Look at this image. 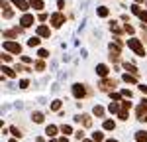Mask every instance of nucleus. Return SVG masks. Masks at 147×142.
Here are the masks:
<instances>
[{"label": "nucleus", "mask_w": 147, "mask_h": 142, "mask_svg": "<svg viewBox=\"0 0 147 142\" xmlns=\"http://www.w3.org/2000/svg\"><path fill=\"white\" fill-rule=\"evenodd\" d=\"M122 97H127V99H131V91H129V89H122Z\"/></svg>", "instance_id": "nucleus-45"}, {"label": "nucleus", "mask_w": 147, "mask_h": 142, "mask_svg": "<svg viewBox=\"0 0 147 142\" xmlns=\"http://www.w3.org/2000/svg\"><path fill=\"white\" fill-rule=\"evenodd\" d=\"M61 106H63V101H61V99H55V101H51V111H55V113H61Z\"/></svg>", "instance_id": "nucleus-22"}, {"label": "nucleus", "mask_w": 147, "mask_h": 142, "mask_svg": "<svg viewBox=\"0 0 147 142\" xmlns=\"http://www.w3.org/2000/svg\"><path fill=\"white\" fill-rule=\"evenodd\" d=\"M141 2H145V0H136V4H141Z\"/></svg>", "instance_id": "nucleus-50"}, {"label": "nucleus", "mask_w": 147, "mask_h": 142, "mask_svg": "<svg viewBox=\"0 0 147 142\" xmlns=\"http://www.w3.org/2000/svg\"><path fill=\"white\" fill-rule=\"evenodd\" d=\"M127 47H129L136 55H139V57H145V55H147L145 47H143V42L137 40V38H129V40H127Z\"/></svg>", "instance_id": "nucleus-1"}, {"label": "nucleus", "mask_w": 147, "mask_h": 142, "mask_svg": "<svg viewBox=\"0 0 147 142\" xmlns=\"http://www.w3.org/2000/svg\"><path fill=\"white\" fill-rule=\"evenodd\" d=\"M122 79H124L125 83H137V77H136V75H131V73H124Z\"/></svg>", "instance_id": "nucleus-25"}, {"label": "nucleus", "mask_w": 147, "mask_h": 142, "mask_svg": "<svg viewBox=\"0 0 147 142\" xmlns=\"http://www.w3.org/2000/svg\"><path fill=\"white\" fill-rule=\"evenodd\" d=\"M104 142H118L116 138H108V140H104Z\"/></svg>", "instance_id": "nucleus-48"}, {"label": "nucleus", "mask_w": 147, "mask_h": 142, "mask_svg": "<svg viewBox=\"0 0 147 142\" xmlns=\"http://www.w3.org/2000/svg\"><path fill=\"white\" fill-rule=\"evenodd\" d=\"M37 36H39V38H49V36H51V28L45 26V24H39V26H37Z\"/></svg>", "instance_id": "nucleus-14"}, {"label": "nucleus", "mask_w": 147, "mask_h": 142, "mask_svg": "<svg viewBox=\"0 0 147 142\" xmlns=\"http://www.w3.org/2000/svg\"><path fill=\"white\" fill-rule=\"evenodd\" d=\"M32 118H34V122H37V124H41V122H43V113L35 111L34 115H32Z\"/></svg>", "instance_id": "nucleus-26"}, {"label": "nucleus", "mask_w": 147, "mask_h": 142, "mask_svg": "<svg viewBox=\"0 0 147 142\" xmlns=\"http://www.w3.org/2000/svg\"><path fill=\"white\" fill-rule=\"evenodd\" d=\"M145 6H147V0H145Z\"/></svg>", "instance_id": "nucleus-54"}, {"label": "nucleus", "mask_w": 147, "mask_h": 142, "mask_svg": "<svg viewBox=\"0 0 147 142\" xmlns=\"http://www.w3.org/2000/svg\"><path fill=\"white\" fill-rule=\"evenodd\" d=\"M122 65H124V69H125V73H131V75H139V69H137L136 65H134V63H127V61H124V63H122Z\"/></svg>", "instance_id": "nucleus-16"}, {"label": "nucleus", "mask_w": 147, "mask_h": 142, "mask_svg": "<svg viewBox=\"0 0 147 142\" xmlns=\"http://www.w3.org/2000/svg\"><path fill=\"white\" fill-rule=\"evenodd\" d=\"M4 51H8V53H14V55H20L22 53V44L20 42H14V40H4Z\"/></svg>", "instance_id": "nucleus-3"}, {"label": "nucleus", "mask_w": 147, "mask_h": 142, "mask_svg": "<svg viewBox=\"0 0 147 142\" xmlns=\"http://www.w3.org/2000/svg\"><path fill=\"white\" fill-rule=\"evenodd\" d=\"M139 91H141V93L147 97V85H139Z\"/></svg>", "instance_id": "nucleus-46"}, {"label": "nucleus", "mask_w": 147, "mask_h": 142, "mask_svg": "<svg viewBox=\"0 0 147 142\" xmlns=\"http://www.w3.org/2000/svg\"><path fill=\"white\" fill-rule=\"evenodd\" d=\"M110 30H112L114 34H116V38H120V36L124 34V26H120V24L116 22V20H110Z\"/></svg>", "instance_id": "nucleus-13"}, {"label": "nucleus", "mask_w": 147, "mask_h": 142, "mask_svg": "<svg viewBox=\"0 0 147 142\" xmlns=\"http://www.w3.org/2000/svg\"><path fill=\"white\" fill-rule=\"evenodd\" d=\"M34 24H35V16H34V14H30V12H28V14H22V18H20V26H22L24 30L30 28V26H34Z\"/></svg>", "instance_id": "nucleus-7"}, {"label": "nucleus", "mask_w": 147, "mask_h": 142, "mask_svg": "<svg viewBox=\"0 0 147 142\" xmlns=\"http://www.w3.org/2000/svg\"><path fill=\"white\" fill-rule=\"evenodd\" d=\"M10 2H12V6H14V8H18V10L24 12V14H28V10L32 8L28 0H10Z\"/></svg>", "instance_id": "nucleus-8"}, {"label": "nucleus", "mask_w": 147, "mask_h": 142, "mask_svg": "<svg viewBox=\"0 0 147 142\" xmlns=\"http://www.w3.org/2000/svg\"><path fill=\"white\" fill-rule=\"evenodd\" d=\"M2 61H4V63H10V61H12V53L4 51V53H2Z\"/></svg>", "instance_id": "nucleus-37"}, {"label": "nucleus", "mask_w": 147, "mask_h": 142, "mask_svg": "<svg viewBox=\"0 0 147 142\" xmlns=\"http://www.w3.org/2000/svg\"><path fill=\"white\" fill-rule=\"evenodd\" d=\"M20 61H22V63H35L34 59H32V57H28V55H20Z\"/></svg>", "instance_id": "nucleus-39"}, {"label": "nucleus", "mask_w": 147, "mask_h": 142, "mask_svg": "<svg viewBox=\"0 0 147 142\" xmlns=\"http://www.w3.org/2000/svg\"><path fill=\"white\" fill-rule=\"evenodd\" d=\"M30 6H32L35 12H43V8H45V2H43V0H30Z\"/></svg>", "instance_id": "nucleus-17"}, {"label": "nucleus", "mask_w": 147, "mask_h": 142, "mask_svg": "<svg viewBox=\"0 0 147 142\" xmlns=\"http://www.w3.org/2000/svg\"><path fill=\"white\" fill-rule=\"evenodd\" d=\"M2 73H4V77H10V79H16L18 77V71L10 67V65H2Z\"/></svg>", "instance_id": "nucleus-15"}, {"label": "nucleus", "mask_w": 147, "mask_h": 142, "mask_svg": "<svg viewBox=\"0 0 147 142\" xmlns=\"http://www.w3.org/2000/svg\"><path fill=\"white\" fill-rule=\"evenodd\" d=\"M24 34V28L22 26H16V28H12V30H4L2 32V36L6 38V40H12V38H16V36Z\"/></svg>", "instance_id": "nucleus-9"}, {"label": "nucleus", "mask_w": 147, "mask_h": 142, "mask_svg": "<svg viewBox=\"0 0 147 142\" xmlns=\"http://www.w3.org/2000/svg\"><path fill=\"white\" fill-rule=\"evenodd\" d=\"M108 111H110L112 115H118V113H120V103H110V105H108Z\"/></svg>", "instance_id": "nucleus-27"}, {"label": "nucleus", "mask_w": 147, "mask_h": 142, "mask_svg": "<svg viewBox=\"0 0 147 142\" xmlns=\"http://www.w3.org/2000/svg\"><path fill=\"white\" fill-rule=\"evenodd\" d=\"M92 140H94V142H104V140H106V138H104V132H102V130L92 132Z\"/></svg>", "instance_id": "nucleus-23"}, {"label": "nucleus", "mask_w": 147, "mask_h": 142, "mask_svg": "<svg viewBox=\"0 0 147 142\" xmlns=\"http://www.w3.org/2000/svg\"><path fill=\"white\" fill-rule=\"evenodd\" d=\"M65 20H67V18H65V14H63V12H53V14H51V18H49V24H51L53 28H61V26L65 24Z\"/></svg>", "instance_id": "nucleus-5"}, {"label": "nucleus", "mask_w": 147, "mask_h": 142, "mask_svg": "<svg viewBox=\"0 0 147 142\" xmlns=\"http://www.w3.org/2000/svg\"><path fill=\"white\" fill-rule=\"evenodd\" d=\"M59 126H55V124H49V126H47L45 128V134L47 136H49V138H53V136H57V132H59Z\"/></svg>", "instance_id": "nucleus-18"}, {"label": "nucleus", "mask_w": 147, "mask_h": 142, "mask_svg": "<svg viewBox=\"0 0 147 142\" xmlns=\"http://www.w3.org/2000/svg\"><path fill=\"white\" fill-rule=\"evenodd\" d=\"M96 14H98L100 18H108V16H110V10H108V6H98Z\"/></svg>", "instance_id": "nucleus-21"}, {"label": "nucleus", "mask_w": 147, "mask_h": 142, "mask_svg": "<svg viewBox=\"0 0 147 142\" xmlns=\"http://www.w3.org/2000/svg\"><path fill=\"white\" fill-rule=\"evenodd\" d=\"M96 75H98L100 79H106V77L110 75V67H108L106 63H98V65H96Z\"/></svg>", "instance_id": "nucleus-11"}, {"label": "nucleus", "mask_w": 147, "mask_h": 142, "mask_svg": "<svg viewBox=\"0 0 147 142\" xmlns=\"http://www.w3.org/2000/svg\"><path fill=\"white\" fill-rule=\"evenodd\" d=\"M10 142H18V138H12V140Z\"/></svg>", "instance_id": "nucleus-51"}, {"label": "nucleus", "mask_w": 147, "mask_h": 142, "mask_svg": "<svg viewBox=\"0 0 147 142\" xmlns=\"http://www.w3.org/2000/svg\"><path fill=\"white\" fill-rule=\"evenodd\" d=\"M49 142H57V140H49Z\"/></svg>", "instance_id": "nucleus-53"}, {"label": "nucleus", "mask_w": 147, "mask_h": 142, "mask_svg": "<svg viewBox=\"0 0 147 142\" xmlns=\"http://www.w3.org/2000/svg\"><path fill=\"white\" fill-rule=\"evenodd\" d=\"M98 87H100V91H104V93H112L114 89L118 87V81H116V79H110V77H106V79H100Z\"/></svg>", "instance_id": "nucleus-4"}, {"label": "nucleus", "mask_w": 147, "mask_h": 142, "mask_svg": "<svg viewBox=\"0 0 147 142\" xmlns=\"http://www.w3.org/2000/svg\"><path fill=\"white\" fill-rule=\"evenodd\" d=\"M28 87H30V81L28 79H22L20 81V89H28Z\"/></svg>", "instance_id": "nucleus-44"}, {"label": "nucleus", "mask_w": 147, "mask_h": 142, "mask_svg": "<svg viewBox=\"0 0 147 142\" xmlns=\"http://www.w3.org/2000/svg\"><path fill=\"white\" fill-rule=\"evenodd\" d=\"M114 128H116V122L110 120V118H106L104 120V130H114Z\"/></svg>", "instance_id": "nucleus-30"}, {"label": "nucleus", "mask_w": 147, "mask_h": 142, "mask_svg": "<svg viewBox=\"0 0 147 142\" xmlns=\"http://www.w3.org/2000/svg\"><path fill=\"white\" fill-rule=\"evenodd\" d=\"M82 142H94V140H92V138H84Z\"/></svg>", "instance_id": "nucleus-49"}, {"label": "nucleus", "mask_w": 147, "mask_h": 142, "mask_svg": "<svg viewBox=\"0 0 147 142\" xmlns=\"http://www.w3.org/2000/svg\"><path fill=\"white\" fill-rule=\"evenodd\" d=\"M92 113H94V115H96L98 118H102L106 111H104V106H100V105H94V109H92Z\"/></svg>", "instance_id": "nucleus-24"}, {"label": "nucleus", "mask_w": 147, "mask_h": 142, "mask_svg": "<svg viewBox=\"0 0 147 142\" xmlns=\"http://www.w3.org/2000/svg\"><path fill=\"white\" fill-rule=\"evenodd\" d=\"M39 44H41V38H39V36H32V38L28 40V46L30 47H39Z\"/></svg>", "instance_id": "nucleus-19"}, {"label": "nucleus", "mask_w": 147, "mask_h": 142, "mask_svg": "<svg viewBox=\"0 0 147 142\" xmlns=\"http://www.w3.org/2000/svg\"><path fill=\"white\" fill-rule=\"evenodd\" d=\"M124 32L125 34H136V28H134V26H129V24H124Z\"/></svg>", "instance_id": "nucleus-36"}, {"label": "nucleus", "mask_w": 147, "mask_h": 142, "mask_svg": "<svg viewBox=\"0 0 147 142\" xmlns=\"http://www.w3.org/2000/svg\"><path fill=\"white\" fill-rule=\"evenodd\" d=\"M49 18H51V16H47L45 12H41V14H39V16H37V20H39V22H47V20H49Z\"/></svg>", "instance_id": "nucleus-40"}, {"label": "nucleus", "mask_w": 147, "mask_h": 142, "mask_svg": "<svg viewBox=\"0 0 147 142\" xmlns=\"http://www.w3.org/2000/svg\"><path fill=\"white\" fill-rule=\"evenodd\" d=\"M57 8H59V12L65 10V0H57Z\"/></svg>", "instance_id": "nucleus-43"}, {"label": "nucleus", "mask_w": 147, "mask_h": 142, "mask_svg": "<svg viewBox=\"0 0 147 142\" xmlns=\"http://www.w3.org/2000/svg\"><path fill=\"white\" fill-rule=\"evenodd\" d=\"M141 6H139V4H131V14H136L137 18H139V14H141Z\"/></svg>", "instance_id": "nucleus-34"}, {"label": "nucleus", "mask_w": 147, "mask_h": 142, "mask_svg": "<svg viewBox=\"0 0 147 142\" xmlns=\"http://www.w3.org/2000/svg\"><path fill=\"white\" fill-rule=\"evenodd\" d=\"M71 91H73V97H75V99H80V101L92 93L90 89H88V85H84V83H75Z\"/></svg>", "instance_id": "nucleus-2"}, {"label": "nucleus", "mask_w": 147, "mask_h": 142, "mask_svg": "<svg viewBox=\"0 0 147 142\" xmlns=\"http://www.w3.org/2000/svg\"><path fill=\"white\" fill-rule=\"evenodd\" d=\"M139 20H141V22H143V24L147 26V10H143L141 14H139Z\"/></svg>", "instance_id": "nucleus-42"}, {"label": "nucleus", "mask_w": 147, "mask_h": 142, "mask_svg": "<svg viewBox=\"0 0 147 142\" xmlns=\"http://www.w3.org/2000/svg\"><path fill=\"white\" fill-rule=\"evenodd\" d=\"M136 142H147V130H137L136 132Z\"/></svg>", "instance_id": "nucleus-20"}, {"label": "nucleus", "mask_w": 147, "mask_h": 142, "mask_svg": "<svg viewBox=\"0 0 147 142\" xmlns=\"http://www.w3.org/2000/svg\"><path fill=\"white\" fill-rule=\"evenodd\" d=\"M127 117H129V111H124V109H120V113H118V118H120V120H127Z\"/></svg>", "instance_id": "nucleus-33"}, {"label": "nucleus", "mask_w": 147, "mask_h": 142, "mask_svg": "<svg viewBox=\"0 0 147 142\" xmlns=\"http://www.w3.org/2000/svg\"><path fill=\"white\" fill-rule=\"evenodd\" d=\"M57 142H69V138H67V136H61V138H59Z\"/></svg>", "instance_id": "nucleus-47"}, {"label": "nucleus", "mask_w": 147, "mask_h": 142, "mask_svg": "<svg viewBox=\"0 0 147 142\" xmlns=\"http://www.w3.org/2000/svg\"><path fill=\"white\" fill-rule=\"evenodd\" d=\"M14 69L18 71V73H22V71H32V69H30V67H22L20 63H16V65H14Z\"/></svg>", "instance_id": "nucleus-38"}, {"label": "nucleus", "mask_w": 147, "mask_h": 142, "mask_svg": "<svg viewBox=\"0 0 147 142\" xmlns=\"http://www.w3.org/2000/svg\"><path fill=\"white\" fill-rule=\"evenodd\" d=\"M75 138H79V140H84V130H82V128L77 130V132H75Z\"/></svg>", "instance_id": "nucleus-41"}, {"label": "nucleus", "mask_w": 147, "mask_h": 142, "mask_svg": "<svg viewBox=\"0 0 147 142\" xmlns=\"http://www.w3.org/2000/svg\"><path fill=\"white\" fill-rule=\"evenodd\" d=\"M37 57L39 59H47L49 57V51H47L45 47H39V49H37Z\"/></svg>", "instance_id": "nucleus-29"}, {"label": "nucleus", "mask_w": 147, "mask_h": 142, "mask_svg": "<svg viewBox=\"0 0 147 142\" xmlns=\"http://www.w3.org/2000/svg\"><path fill=\"white\" fill-rule=\"evenodd\" d=\"M59 128H61V132H63L65 136H67V134H73V126H71V124H63V126H59Z\"/></svg>", "instance_id": "nucleus-32"}, {"label": "nucleus", "mask_w": 147, "mask_h": 142, "mask_svg": "<svg viewBox=\"0 0 147 142\" xmlns=\"http://www.w3.org/2000/svg\"><path fill=\"white\" fill-rule=\"evenodd\" d=\"M110 99H112L114 103H122V101H124V99H122V93H110Z\"/></svg>", "instance_id": "nucleus-31"}, {"label": "nucleus", "mask_w": 147, "mask_h": 142, "mask_svg": "<svg viewBox=\"0 0 147 142\" xmlns=\"http://www.w3.org/2000/svg\"><path fill=\"white\" fill-rule=\"evenodd\" d=\"M14 16V6H12L10 0H2V18L4 20H10Z\"/></svg>", "instance_id": "nucleus-6"}, {"label": "nucleus", "mask_w": 147, "mask_h": 142, "mask_svg": "<svg viewBox=\"0 0 147 142\" xmlns=\"http://www.w3.org/2000/svg\"><path fill=\"white\" fill-rule=\"evenodd\" d=\"M136 115H137V118H139V120H143V118L147 117V99H143V101H141V103L137 105Z\"/></svg>", "instance_id": "nucleus-10"}, {"label": "nucleus", "mask_w": 147, "mask_h": 142, "mask_svg": "<svg viewBox=\"0 0 147 142\" xmlns=\"http://www.w3.org/2000/svg\"><path fill=\"white\" fill-rule=\"evenodd\" d=\"M12 134H14V138H18V140H20V138H22V136H24V134H22V130H20V128H16V126H12Z\"/></svg>", "instance_id": "nucleus-35"}, {"label": "nucleus", "mask_w": 147, "mask_h": 142, "mask_svg": "<svg viewBox=\"0 0 147 142\" xmlns=\"http://www.w3.org/2000/svg\"><path fill=\"white\" fill-rule=\"evenodd\" d=\"M75 120H77V122H80L84 128H90V126H92V118H90V115H79V117L75 118Z\"/></svg>", "instance_id": "nucleus-12"}, {"label": "nucleus", "mask_w": 147, "mask_h": 142, "mask_svg": "<svg viewBox=\"0 0 147 142\" xmlns=\"http://www.w3.org/2000/svg\"><path fill=\"white\" fill-rule=\"evenodd\" d=\"M34 69L35 71H43L45 69V61H43V59H37V61L34 63Z\"/></svg>", "instance_id": "nucleus-28"}, {"label": "nucleus", "mask_w": 147, "mask_h": 142, "mask_svg": "<svg viewBox=\"0 0 147 142\" xmlns=\"http://www.w3.org/2000/svg\"><path fill=\"white\" fill-rule=\"evenodd\" d=\"M143 120H145V122H147V117H145V118H143Z\"/></svg>", "instance_id": "nucleus-52"}]
</instances>
